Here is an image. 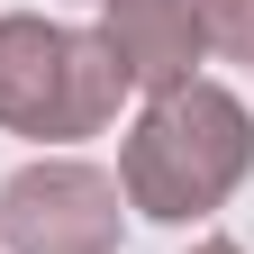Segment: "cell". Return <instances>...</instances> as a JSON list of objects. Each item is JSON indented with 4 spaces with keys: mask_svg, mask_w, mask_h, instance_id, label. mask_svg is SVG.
<instances>
[{
    "mask_svg": "<svg viewBox=\"0 0 254 254\" xmlns=\"http://www.w3.org/2000/svg\"><path fill=\"white\" fill-rule=\"evenodd\" d=\"M190 9H200V37H209V55L254 64V0H190Z\"/></svg>",
    "mask_w": 254,
    "mask_h": 254,
    "instance_id": "5",
    "label": "cell"
},
{
    "mask_svg": "<svg viewBox=\"0 0 254 254\" xmlns=\"http://www.w3.org/2000/svg\"><path fill=\"white\" fill-rule=\"evenodd\" d=\"M0 245L9 254H118L127 245V200L118 173L82 154H37L0 182Z\"/></svg>",
    "mask_w": 254,
    "mask_h": 254,
    "instance_id": "3",
    "label": "cell"
},
{
    "mask_svg": "<svg viewBox=\"0 0 254 254\" xmlns=\"http://www.w3.org/2000/svg\"><path fill=\"white\" fill-rule=\"evenodd\" d=\"M127 100V73L109 64L100 27H64L46 9L0 18V127L37 145H82L100 136Z\"/></svg>",
    "mask_w": 254,
    "mask_h": 254,
    "instance_id": "2",
    "label": "cell"
},
{
    "mask_svg": "<svg viewBox=\"0 0 254 254\" xmlns=\"http://www.w3.org/2000/svg\"><path fill=\"white\" fill-rule=\"evenodd\" d=\"M190 254H245L236 236H200V245H190Z\"/></svg>",
    "mask_w": 254,
    "mask_h": 254,
    "instance_id": "6",
    "label": "cell"
},
{
    "mask_svg": "<svg viewBox=\"0 0 254 254\" xmlns=\"http://www.w3.org/2000/svg\"><path fill=\"white\" fill-rule=\"evenodd\" d=\"M100 46L127 73V91H145V100L200 82V64H209V37H200L190 0H100Z\"/></svg>",
    "mask_w": 254,
    "mask_h": 254,
    "instance_id": "4",
    "label": "cell"
},
{
    "mask_svg": "<svg viewBox=\"0 0 254 254\" xmlns=\"http://www.w3.org/2000/svg\"><path fill=\"white\" fill-rule=\"evenodd\" d=\"M245 173H254V109L209 73L182 91H154L118 145V200L154 227L218 218L245 190Z\"/></svg>",
    "mask_w": 254,
    "mask_h": 254,
    "instance_id": "1",
    "label": "cell"
}]
</instances>
